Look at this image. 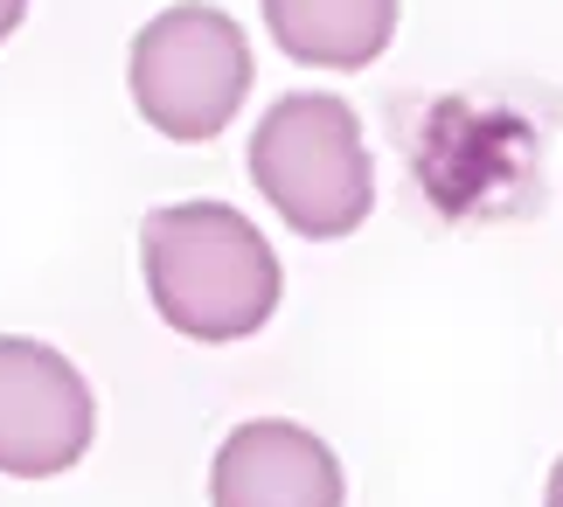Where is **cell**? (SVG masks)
Here are the masks:
<instances>
[{"instance_id": "1", "label": "cell", "mask_w": 563, "mask_h": 507, "mask_svg": "<svg viewBox=\"0 0 563 507\" xmlns=\"http://www.w3.org/2000/svg\"><path fill=\"white\" fill-rule=\"evenodd\" d=\"M140 278L181 341L230 348L278 313V251L230 202H167L140 230Z\"/></svg>"}, {"instance_id": "2", "label": "cell", "mask_w": 563, "mask_h": 507, "mask_svg": "<svg viewBox=\"0 0 563 507\" xmlns=\"http://www.w3.org/2000/svg\"><path fill=\"white\" fill-rule=\"evenodd\" d=\"M251 181L278 209V223L313 244L362 230V216L376 209V167L355 104L328 91H292L265 104L251 132Z\"/></svg>"}, {"instance_id": "3", "label": "cell", "mask_w": 563, "mask_h": 507, "mask_svg": "<svg viewBox=\"0 0 563 507\" xmlns=\"http://www.w3.org/2000/svg\"><path fill=\"white\" fill-rule=\"evenodd\" d=\"M125 84H133V104L154 132L202 146L251 98V35L209 0H175L133 35Z\"/></svg>"}, {"instance_id": "4", "label": "cell", "mask_w": 563, "mask_h": 507, "mask_svg": "<svg viewBox=\"0 0 563 507\" xmlns=\"http://www.w3.org/2000/svg\"><path fill=\"white\" fill-rule=\"evenodd\" d=\"M98 404L77 362L49 341L0 334V473L56 480L91 452Z\"/></svg>"}, {"instance_id": "5", "label": "cell", "mask_w": 563, "mask_h": 507, "mask_svg": "<svg viewBox=\"0 0 563 507\" xmlns=\"http://www.w3.org/2000/svg\"><path fill=\"white\" fill-rule=\"evenodd\" d=\"M349 480L320 431L292 417H251L209 459V507H341Z\"/></svg>"}, {"instance_id": "6", "label": "cell", "mask_w": 563, "mask_h": 507, "mask_svg": "<svg viewBox=\"0 0 563 507\" xmlns=\"http://www.w3.org/2000/svg\"><path fill=\"white\" fill-rule=\"evenodd\" d=\"M265 35L307 70H369L397 35V0H265Z\"/></svg>"}, {"instance_id": "7", "label": "cell", "mask_w": 563, "mask_h": 507, "mask_svg": "<svg viewBox=\"0 0 563 507\" xmlns=\"http://www.w3.org/2000/svg\"><path fill=\"white\" fill-rule=\"evenodd\" d=\"M21 14H29V0H0V42L21 29Z\"/></svg>"}, {"instance_id": "8", "label": "cell", "mask_w": 563, "mask_h": 507, "mask_svg": "<svg viewBox=\"0 0 563 507\" xmlns=\"http://www.w3.org/2000/svg\"><path fill=\"white\" fill-rule=\"evenodd\" d=\"M543 507H563V459L550 466V487H543Z\"/></svg>"}]
</instances>
